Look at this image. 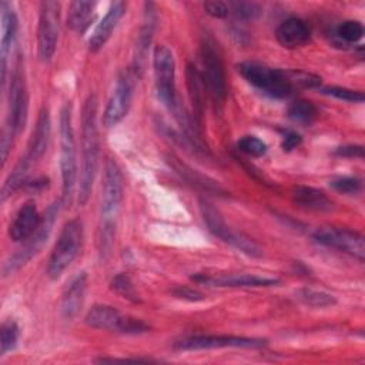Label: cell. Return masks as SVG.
I'll use <instances>...</instances> for the list:
<instances>
[{
    "label": "cell",
    "instance_id": "cell-1",
    "mask_svg": "<svg viewBox=\"0 0 365 365\" xmlns=\"http://www.w3.org/2000/svg\"><path fill=\"white\" fill-rule=\"evenodd\" d=\"M98 100L90 93L81 110V168L78 180V202L84 205L91 194L100 157V135L97 125Z\"/></svg>",
    "mask_w": 365,
    "mask_h": 365
},
{
    "label": "cell",
    "instance_id": "cell-2",
    "mask_svg": "<svg viewBox=\"0 0 365 365\" xmlns=\"http://www.w3.org/2000/svg\"><path fill=\"white\" fill-rule=\"evenodd\" d=\"M60 170H61V204L70 207L77 181L76 140L71 120V104L66 103L60 113Z\"/></svg>",
    "mask_w": 365,
    "mask_h": 365
},
{
    "label": "cell",
    "instance_id": "cell-3",
    "mask_svg": "<svg viewBox=\"0 0 365 365\" xmlns=\"http://www.w3.org/2000/svg\"><path fill=\"white\" fill-rule=\"evenodd\" d=\"M238 73L255 88L272 98H287L294 93L287 70H277L257 61L237 64Z\"/></svg>",
    "mask_w": 365,
    "mask_h": 365
},
{
    "label": "cell",
    "instance_id": "cell-4",
    "mask_svg": "<svg viewBox=\"0 0 365 365\" xmlns=\"http://www.w3.org/2000/svg\"><path fill=\"white\" fill-rule=\"evenodd\" d=\"M83 244V222L80 218L67 221L58 238L53 247V251L47 264V274L51 279L60 278V275L70 267L80 252Z\"/></svg>",
    "mask_w": 365,
    "mask_h": 365
},
{
    "label": "cell",
    "instance_id": "cell-5",
    "mask_svg": "<svg viewBox=\"0 0 365 365\" xmlns=\"http://www.w3.org/2000/svg\"><path fill=\"white\" fill-rule=\"evenodd\" d=\"M61 200L60 201H54L47 211L43 215L41 224L37 228V231L24 241V244L19 248V251L11 255L3 265V277L11 275L13 272H16L19 268H21L24 264H27V261H30L47 242L51 230L54 227L56 218L58 215V211L61 208Z\"/></svg>",
    "mask_w": 365,
    "mask_h": 365
},
{
    "label": "cell",
    "instance_id": "cell-6",
    "mask_svg": "<svg viewBox=\"0 0 365 365\" xmlns=\"http://www.w3.org/2000/svg\"><path fill=\"white\" fill-rule=\"evenodd\" d=\"M198 204H200V211H201L204 222L207 224L208 230L215 237H218L224 242L232 245L234 248L240 250L241 252H244L250 257H261L262 255L261 247L252 238L244 235L242 232H238V231L232 230L225 222V220L222 218L220 211L210 201L200 200Z\"/></svg>",
    "mask_w": 365,
    "mask_h": 365
},
{
    "label": "cell",
    "instance_id": "cell-7",
    "mask_svg": "<svg viewBox=\"0 0 365 365\" xmlns=\"http://www.w3.org/2000/svg\"><path fill=\"white\" fill-rule=\"evenodd\" d=\"M86 324L94 329L118 332V334H143L148 331V325L128 314H123L114 307L97 304L88 309L84 318Z\"/></svg>",
    "mask_w": 365,
    "mask_h": 365
},
{
    "label": "cell",
    "instance_id": "cell-8",
    "mask_svg": "<svg viewBox=\"0 0 365 365\" xmlns=\"http://www.w3.org/2000/svg\"><path fill=\"white\" fill-rule=\"evenodd\" d=\"M200 56L202 63V80L211 98L222 104L227 97V81L224 64L215 41L210 37H204L200 47Z\"/></svg>",
    "mask_w": 365,
    "mask_h": 365
},
{
    "label": "cell",
    "instance_id": "cell-9",
    "mask_svg": "<svg viewBox=\"0 0 365 365\" xmlns=\"http://www.w3.org/2000/svg\"><path fill=\"white\" fill-rule=\"evenodd\" d=\"M153 70L157 96L173 111L178 106V98L175 93V60L168 47L157 46L154 48Z\"/></svg>",
    "mask_w": 365,
    "mask_h": 365
},
{
    "label": "cell",
    "instance_id": "cell-10",
    "mask_svg": "<svg viewBox=\"0 0 365 365\" xmlns=\"http://www.w3.org/2000/svg\"><path fill=\"white\" fill-rule=\"evenodd\" d=\"M60 9L58 1H41L37 27V53L40 60L48 61L57 47L60 29Z\"/></svg>",
    "mask_w": 365,
    "mask_h": 365
},
{
    "label": "cell",
    "instance_id": "cell-11",
    "mask_svg": "<svg viewBox=\"0 0 365 365\" xmlns=\"http://www.w3.org/2000/svg\"><path fill=\"white\" fill-rule=\"evenodd\" d=\"M123 201V174L113 158H107L103 175V197H101V217L103 224H115Z\"/></svg>",
    "mask_w": 365,
    "mask_h": 365
},
{
    "label": "cell",
    "instance_id": "cell-12",
    "mask_svg": "<svg viewBox=\"0 0 365 365\" xmlns=\"http://www.w3.org/2000/svg\"><path fill=\"white\" fill-rule=\"evenodd\" d=\"M312 238L324 247L346 252L359 261H364L365 240L364 235L356 231L336 227H321L312 234Z\"/></svg>",
    "mask_w": 365,
    "mask_h": 365
},
{
    "label": "cell",
    "instance_id": "cell-13",
    "mask_svg": "<svg viewBox=\"0 0 365 365\" xmlns=\"http://www.w3.org/2000/svg\"><path fill=\"white\" fill-rule=\"evenodd\" d=\"M20 60L17 61L13 74L10 77V87H9V117H7V127L16 135L19 134L27 120V88L24 81V74L21 70Z\"/></svg>",
    "mask_w": 365,
    "mask_h": 365
},
{
    "label": "cell",
    "instance_id": "cell-14",
    "mask_svg": "<svg viewBox=\"0 0 365 365\" xmlns=\"http://www.w3.org/2000/svg\"><path fill=\"white\" fill-rule=\"evenodd\" d=\"M267 344L261 338L237 336V335H194L175 344L178 351H201L215 348H261Z\"/></svg>",
    "mask_w": 365,
    "mask_h": 365
},
{
    "label": "cell",
    "instance_id": "cell-15",
    "mask_svg": "<svg viewBox=\"0 0 365 365\" xmlns=\"http://www.w3.org/2000/svg\"><path fill=\"white\" fill-rule=\"evenodd\" d=\"M133 97V86L127 76H120L117 83L113 88V93L107 101L104 114H103V124L107 128L117 125L128 113L130 104Z\"/></svg>",
    "mask_w": 365,
    "mask_h": 365
},
{
    "label": "cell",
    "instance_id": "cell-16",
    "mask_svg": "<svg viewBox=\"0 0 365 365\" xmlns=\"http://www.w3.org/2000/svg\"><path fill=\"white\" fill-rule=\"evenodd\" d=\"M195 282L211 285V287H230V288H258L272 287L279 284L277 278L251 275V274H230V275H207L197 274L192 277Z\"/></svg>",
    "mask_w": 365,
    "mask_h": 365
},
{
    "label": "cell",
    "instance_id": "cell-17",
    "mask_svg": "<svg viewBox=\"0 0 365 365\" xmlns=\"http://www.w3.org/2000/svg\"><path fill=\"white\" fill-rule=\"evenodd\" d=\"M43 215H40L36 202L27 201L17 211L13 222L9 227V235L14 242H24L40 227Z\"/></svg>",
    "mask_w": 365,
    "mask_h": 365
},
{
    "label": "cell",
    "instance_id": "cell-18",
    "mask_svg": "<svg viewBox=\"0 0 365 365\" xmlns=\"http://www.w3.org/2000/svg\"><path fill=\"white\" fill-rule=\"evenodd\" d=\"M0 11H1V40H0V53H1V81L6 84V76H7V58L11 51V47L14 44L17 29H19V20L11 9V6L7 1L0 3Z\"/></svg>",
    "mask_w": 365,
    "mask_h": 365
},
{
    "label": "cell",
    "instance_id": "cell-19",
    "mask_svg": "<svg viewBox=\"0 0 365 365\" xmlns=\"http://www.w3.org/2000/svg\"><path fill=\"white\" fill-rule=\"evenodd\" d=\"M277 41L284 48H298L309 41L311 30L308 24L299 17H289L279 23L275 30Z\"/></svg>",
    "mask_w": 365,
    "mask_h": 365
},
{
    "label": "cell",
    "instance_id": "cell-20",
    "mask_svg": "<svg viewBox=\"0 0 365 365\" xmlns=\"http://www.w3.org/2000/svg\"><path fill=\"white\" fill-rule=\"evenodd\" d=\"M125 3L124 1H114L110 9L107 10L103 20L98 23L96 30L93 31L90 40H88V50L91 53H97L100 48L104 47V44L111 37L114 29L117 27L120 19L125 13Z\"/></svg>",
    "mask_w": 365,
    "mask_h": 365
},
{
    "label": "cell",
    "instance_id": "cell-21",
    "mask_svg": "<svg viewBox=\"0 0 365 365\" xmlns=\"http://www.w3.org/2000/svg\"><path fill=\"white\" fill-rule=\"evenodd\" d=\"M50 133H51V121H50L48 108L43 107L38 113L37 123L31 133L27 153H26V157L31 164L36 163L38 158H41L43 154L46 153L50 141Z\"/></svg>",
    "mask_w": 365,
    "mask_h": 365
},
{
    "label": "cell",
    "instance_id": "cell-22",
    "mask_svg": "<svg viewBox=\"0 0 365 365\" xmlns=\"http://www.w3.org/2000/svg\"><path fill=\"white\" fill-rule=\"evenodd\" d=\"M87 275L86 272H78L66 287L61 297V314L67 319H73L81 309L86 295Z\"/></svg>",
    "mask_w": 365,
    "mask_h": 365
},
{
    "label": "cell",
    "instance_id": "cell-23",
    "mask_svg": "<svg viewBox=\"0 0 365 365\" xmlns=\"http://www.w3.org/2000/svg\"><path fill=\"white\" fill-rule=\"evenodd\" d=\"M145 10H144V19H143V26L140 29V34L137 38V46H135V56H134V70L137 73L143 71V66L145 61L147 50L150 47L153 33L155 29L157 23V14L153 3H145Z\"/></svg>",
    "mask_w": 365,
    "mask_h": 365
},
{
    "label": "cell",
    "instance_id": "cell-24",
    "mask_svg": "<svg viewBox=\"0 0 365 365\" xmlns=\"http://www.w3.org/2000/svg\"><path fill=\"white\" fill-rule=\"evenodd\" d=\"M291 197L295 205L308 211L325 212L334 208L332 201L327 197V194L321 190L307 185H297L291 191Z\"/></svg>",
    "mask_w": 365,
    "mask_h": 365
},
{
    "label": "cell",
    "instance_id": "cell-25",
    "mask_svg": "<svg viewBox=\"0 0 365 365\" xmlns=\"http://www.w3.org/2000/svg\"><path fill=\"white\" fill-rule=\"evenodd\" d=\"M185 78H187V88H188V96L192 107V118L198 124H201L202 118V111H204V96H205V84L201 76V71L192 64H187L185 70Z\"/></svg>",
    "mask_w": 365,
    "mask_h": 365
},
{
    "label": "cell",
    "instance_id": "cell-26",
    "mask_svg": "<svg viewBox=\"0 0 365 365\" xmlns=\"http://www.w3.org/2000/svg\"><path fill=\"white\" fill-rule=\"evenodd\" d=\"M168 164L170 167H173L175 170V173L184 178L187 182H190L191 185H195L204 191H208V192H224V190L211 178L202 175L201 173H198L197 170H192L191 167L185 165L184 163H181L177 157L174 155H168Z\"/></svg>",
    "mask_w": 365,
    "mask_h": 365
},
{
    "label": "cell",
    "instance_id": "cell-27",
    "mask_svg": "<svg viewBox=\"0 0 365 365\" xmlns=\"http://www.w3.org/2000/svg\"><path fill=\"white\" fill-rule=\"evenodd\" d=\"M94 9H96L94 1H86V0L71 1L68 6L67 26L73 31L83 34L90 27L91 21H93Z\"/></svg>",
    "mask_w": 365,
    "mask_h": 365
},
{
    "label": "cell",
    "instance_id": "cell-28",
    "mask_svg": "<svg viewBox=\"0 0 365 365\" xmlns=\"http://www.w3.org/2000/svg\"><path fill=\"white\" fill-rule=\"evenodd\" d=\"M30 165H31V163L27 160L26 155L19 160V163L14 165L13 171L9 174V177L6 178V181L3 184V188H1V200L3 201L9 195H11L14 191H17L23 185H26Z\"/></svg>",
    "mask_w": 365,
    "mask_h": 365
},
{
    "label": "cell",
    "instance_id": "cell-29",
    "mask_svg": "<svg viewBox=\"0 0 365 365\" xmlns=\"http://www.w3.org/2000/svg\"><path fill=\"white\" fill-rule=\"evenodd\" d=\"M295 295H297L298 301H301L304 305H308L312 308H327V307L335 305V302H336L334 295L324 292V291L312 289V288L298 289Z\"/></svg>",
    "mask_w": 365,
    "mask_h": 365
},
{
    "label": "cell",
    "instance_id": "cell-30",
    "mask_svg": "<svg viewBox=\"0 0 365 365\" xmlns=\"http://www.w3.org/2000/svg\"><path fill=\"white\" fill-rule=\"evenodd\" d=\"M288 117L298 124H311L317 118V107L308 100H295L288 107Z\"/></svg>",
    "mask_w": 365,
    "mask_h": 365
},
{
    "label": "cell",
    "instance_id": "cell-31",
    "mask_svg": "<svg viewBox=\"0 0 365 365\" xmlns=\"http://www.w3.org/2000/svg\"><path fill=\"white\" fill-rule=\"evenodd\" d=\"M19 341V327L14 321H4L0 328V355L14 349Z\"/></svg>",
    "mask_w": 365,
    "mask_h": 365
},
{
    "label": "cell",
    "instance_id": "cell-32",
    "mask_svg": "<svg viewBox=\"0 0 365 365\" xmlns=\"http://www.w3.org/2000/svg\"><path fill=\"white\" fill-rule=\"evenodd\" d=\"M336 36L344 43H356L364 36V26L356 20H345L336 27Z\"/></svg>",
    "mask_w": 365,
    "mask_h": 365
},
{
    "label": "cell",
    "instance_id": "cell-33",
    "mask_svg": "<svg viewBox=\"0 0 365 365\" xmlns=\"http://www.w3.org/2000/svg\"><path fill=\"white\" fill-rule=\"evenodd\" d=\"M237 147H238V150L241 153H244V154H247L250 157H262V155L267 154V150H268L267 144L261 138H258L255 135H244V137H241L238 140V143H237Z\"/></svg>",
    "mask_w": 365,
    "mask_h": 365
},
{
    "label": "cell",
    "instance_id": "cell-34",
    "mask_svg": "<svg viewBox=\"0 0 365 365\" xmlns=\"http://www.w3.org/2000/svg\"><path fill=\"white\" fill-rule=\"evenodd\" d=\"M319 93L324 96H329L342 101L348 103H362L364 101V93L358 90H351L346 87H336V86H329V87H322L319 88Z\"/></svg>",
    "mask_w": 365,
    "mask_h": 365
},
{
    "label": "cell",
    "instance_id": "cell-35",
    "mask_svg": "<svg viewBox=\"0 0 365 365\" xmlns=\"http://www.w3.org/2000/svg\"><path fill=\"white\" fill-rule=\"evenodd\" d=\"M111 289L115 291L117 294H120L123 298H127L133 302H137L138 301V295H137V291L130 279V277L124 272L121 274H117L113 281H111Z\"/></svg>",
    "mask_w": 365,
    "mask_h": 365
},
{
    "label": "cell",
    "instance_id": "cell-36",
    "mask_svg": "<svg viewBox=\"0 0 365 365\" xmlns=\"http://www.w3.org/2000/svg\"><path fill=\"white\" fill-rule=\"evenodd\" d=\"M230 13L232 11L237 19L241 20H250L254 19L259 13V7L255 3L250 1H231L228 3Z\"/></svg>",
    "mask_w": 365,
    "mask_h": 365
},
{
    "label": "cell",
    "instance_id": "cell-37",
    "mask_svg": "<svg viewBox=\"0 0 365 365\" xmlns=\"http://www.w3.org/2000/svg\"><path fill=\"white\" fill-rule=\"evenodd\" d=\"M329 185L342 194H356L361 190V180L355 177H338L329 181Z\"/></svg>",
    "mask_w": 365,
    "mask_h": 365
},
{
    "label": "cell",
    "instance_id": "cell-38",
    "mask_svg": "<svg viewBox=\"0 0 365 365\" xmlns=\"http://www.w3.org/2000/svg\"><path fill=\"white\" fill-rule=\"evenodd\" d=\"M204 11L215 19H225L230 14V9L228 4L220 0H208L202 4Z\"/></svg>",
    "mask_w": 365,
    "mask_h": 365
},
{
    "label": "cell",
    "instance_id": "cell-39",
    "mask_svg": "<svg viewBox=\"0 0 365 365\" xmlns=\"http://www.w3.org/2000/svg\"><path fill=\"white\" fill-rule=\"evenodd\" d=\"M335 154L339 157L346 158H362L364 157V147L362 145H344L335 150Z\"/></svg>",
    "mask_w": 365,
    "mask_h": 365
},
{
    "label": "cell",
    "instance_id": "cell-40",
    "mask_svg": "<svg viewBox=\"0 0 365 365\" xmlns=\"http://www.w3.org/2000/svg\"><path fill=\"white\" fill-rule=\"evenodd\" d=\"M302 138L298 133L295 131H287L282 137V143H281V147L284 151H292L294 148H297L299 144H301Z\"/></svg>",
    "mask_w": 365,
    "mask_h": 365
},
{
    "label": "cell",
    "instance_id": "cell-41",
    "mask_svg": "<svg viewBox=\"0 0 365 365\" xmlns=\"http://www.w3.org/2000/svg\"><path fill=\"white\" fill-rule=\"evenodd\" d=\"M173 294L178 298H184V299H188V301H200V299H204V295L200 294L198 291L195 289H191L188 287H177Z\"/></svg>",
    "mask_w": 365,
    "mask_h": 365
},
{
    "label": "cell",
    "instance_id": "cell-42",
    "mask_svg": "<svg viewBox=\"0 0 365 365\" xmlns=\"http://www.w3.org/2000/svg\"><path fill=\"white\" fill-rule=\"evenodd\" d=\"M13 135L14 134L10 131L9 127H6L3 130V134H1V161H3V164L7 161V155H9V151L11 148Z\"/></svg>",
    "mask_w": 365,
    "mask_h": 365
}]
</instances>
